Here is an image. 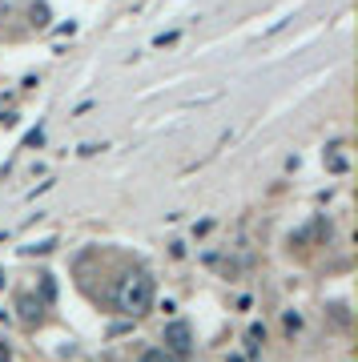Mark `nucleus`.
<instances>
[{"label":"nucleus","mask_w":358,"mask_h":362,"mask_svg":"<svg viewBox=\"0 0 358 362\" xmlns=\"http://www.w3.org/2000/svg\"><path fill=\"white\" fill-rule=\"evenodd\" d=\"M0 362H13V350L4 346V342H0Z\"/></svg>","instance_id":"39448f33"},{"label":"nucleus","mask_w":358,"mask_h":362,"mask_svg":"<svg viewBox=\"0 0 358 362\" xmlns=\"http://www.w3.org/2000/svg\"><path fill=\"white\" fill-rule=\"evenodd\" d=\"M141 362H178V358H173L169 350H145V354H141Z\"/></svg>","instance_id":"20e7f679"},{"label":"nucleus","mask_w":358,"mask_h":362,"mask_svg":"<svg viewBox=\"0 0 358 362\" xmlns=\"http://www.w3.org/2000/svg\"><path fill=\"white\" fill-rule=\"evenodd\" d=\"M21 318H25V322H37V318H40V302H33V298H21Z\"/></svg>","instance_id":"7ed1b4c3"},{"label":"nucleus","mask_w":358,"mask_h":362,"mask_svg":"<svg viewBox=\"0 0 358 362\" xmlns=\"http://www.w3.org/2000/svg\"><path fill=\"white\" fill-rule=\"evenodd\" d=\"M113 302L125 318H141V314L154 306V278L149 274H125L121 286L113 290Z\"/></svg>","instance_id":"f257e3e1"},{"label":"nucleus","mask_w":358,"mask_h":362,"mask_svg":"<svg viewBox=\"0 0 358 362\" xmlns=\"http://www.w3.org/2000/svg\"><path fill=\"white\" fill-rule=\"evenodd\" d=\"M166 342H169V354H173V358H185V354L193 350L190 326H185V322H169L166 326Z\"/></svg>","instance_id":"f03ea898"}]
</instances>
